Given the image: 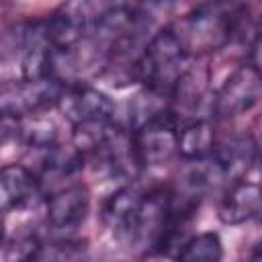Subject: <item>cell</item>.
Returning a JSON list of instances; mask_svg holds the SVG:
<instances>
[{
	"label": "cell",
	"instance_id": "cell-4",
	"mask_svg": "<svg viewBox=\"0 0 262 262\" xmlns=\"http://www.w3.org/2000/svg\"><path fill=\"white\" fill-rule=\"evenodd\" d=\"M129 133L139 168H156L168 164L176 156L178 117L170 108Z\"/></svg>",
	"mask_w": 262,
	"mask_h": 262
},
{
	"label": "cell",
	"instance_id": "cell-13",
	"mask_svg": "<svg viewBox=\"0 0 262 262\" xmlns=\"http://www.w3.org/2000/svg\"><path fill=\"white\" fill-rule=\"evenodd\" d=\"M141 199H143V190H139L135 184H125L104 201L100 217L104 225L113 229L117 239H123V235L127 233Z\"/></svg>",
	"mask_w": 262,
	"mask_h": 262
},
{
	"label": "cell",
	"instance_id": "cell-3",
	"mask_svg": "<svg viewBox=\"0 0 262 262\" xmlns=\"http://www.w3.org/2000/svg\"><path fill=\"white\" fill-rule=\"evenodd\" d=\"M66 82L57 78L14 80L0 84V117L23 121L55 106Z\"/></svg>",
	"mask_w": 262,
	"mask_h": 262
},
{
	"label": "cell",
	"instance_id": "cell-16",
	"mask_svg": "<svg viewBox=\"0 0 262 262\" xmlns=\"http://www.w3.org/2000/svg\"><path fill=\"white\" fill-rule=\"evenodd\" d=\"M248 262H262V250H260V244H256V248L252 250V256Z\"/></svg>",
	"mask_w": 262,
	"mask_h": 262
},
{
	"label": "cell",
	"instance_id": "cell-8",
	"mask_svg": "<svg viewBox=\"0 0 262 262\" xmlns=\"http://www.w3.org/2000/svg\"><path fill=\"white\" fill-rule=\"evenodd\" d=\"M90 211V192L84 184H68L53 190L45 201V223L53 231L78 229Z\"/></svg>",
	"mask_w": 262,
	"mask_h": 262
},
{
	"label": "cell",
	"instance_id": "cell-15",
	"mask_svg": "<svg viewBox=\"0 0 262 262\" xmlns=\"http://www.w3.org/2000/svg\"><path fill=\"white\" fill-rule=\"evenodd\" d=\"M88 246L84 239L57 237L47 244H39L31 262H84Z\"/></svg>",
	"mask_w": 262,
	"mask_h": 262
},
{
	"label": "cell",
	"instance_id": "cell-6",
	"mask_svg": "<svg viewBox=\"0 0 262 262\" xmlns=\"http://www.w3.org/2000/svg\"><path fill=\"white\" fill-rule=\"evenodd\" d=\"M172 196L174 192L166 186H158V188L143 192L137 213L121 242L131 248H149L154 252L156 244L160 242L166 229L170 207H172Z\"/></svg>",
	"mask_w": 262,
	"mask_h": 262
},
{
	"label": "cell",
	"instance_id": "cell-12",
	"mask_svg": "<svg viewBox=\"0 0 262 262\" xmlns=\"http://www.w3.org/2000/svg\"><path fill=\"white\" fill-rule=\"evenodd\" d=\"M215 129L209 119L194 117L178 127V141H176V156L186 162H201L211 158L215 149Z\"/></svg>",
	"mask_w": 262,
	"mask_h": 262
},
{
	"label": "cell",
	"instance_id": "cell-7",
	"mask_svg": "<svg viewBox=\"0 0 262 262\" xmlns=\"http://www.w3.org/2000/svg\"><path fill=\"white\" fill-rule=\"evenodd\" d=\"M262 94L260 68L252 63L237 66L221 84V88L213 96V113L219 119H233L250 113Z\"/></svg>",
	"mask_w": 262,
	"mask_h": 262
},
{
	"label": "cell",
	"instance_id": "cell-17",
	"mask_svg": "<svg viewBox=\"0 0 262 262\" xmlns=\"http://www.w3.org/2000/svg\"><path fill=\"white\" fill-rule=\"evenodd\" d=\"M4 242V219H2V213H0V246Z\"/></svg>",
	"mask_w": 262,
	"mask_h": 262
},
{
	"label": "cell",
	"instance_id": "cell-10",
	"mask_svg": "<svg viewBox=\"0 0 262 262\" xmlns=\"http://www.w3.org/2000/svg\"><path fill=\"white\" fill-rule=\"evenodd\" d=\"M41 194L39 176L23 166V164H8L0 168V213L18 211L29 207Z\"/></svg>",
	"mask_w": 262,
	"mask_h": 262
},
{
	"label": "cell",
	"instance_id": "cell-14",
	"mask_svg": "<svg viewBox=\"0 0 262 262\" xmlns=\"http://www.w3.org/2000/svg\"><path fill=\"white\" fill-rule=\"evenodd\" d=\"M223 242L215 231L196 233L178 248L176 262H221L223 260Z\"/></svg>",
	"mask_w": 262,
	"mask_h": 262
},
{
	"label": "cell",
	"instance_id": "cell-2",
	"mask_svg": "<svg viewBox=\"0 0 262 262\" xmlns=\"http://www.w3.org/2000/svg\"><path fill=\"white\" fill-rule=\"evenodd\" d=\"M231 8L227 4H201L174 27L186 53L215 51L231 43Z\"/></svg>",
	"mask_w": 262,
	"mask_h": 262
},
{
	"label": "cell",
	"instance_id": "cell-9",
	"mask_svg": "<svg viewBox=\"0 0 262 262\" xmlns=\"http://www.w3.org/2000/svg\"><path fill=\"white\" fill-rule=\"evenodd\" d=\"M211 158L221 170L223 178H248V172L258 164V141L250 133L227 137L215 143Z\"/></svg>",
	"mask_w": 262,
	"mask_h": 262
},
{
	"label": "cell",
	"instance_id": "cell-1",
	"mask_svg": "<svg viewBox=\"0 0 262 262\" xmlns=\"http://www.w3.org/2000/svg\"><path fill=\"white\" fill-rule=\"evenodd\" d=\"M188 53L176 35L174 27H164L154 33L143 45L133 63V80L147 90L170 96L178 80L188 72Z\"/></svg>",
	"mask_w": 262,
	"mask_h": 262
},
{
	"label": "cell",
	"instance_id": "cell-11",
	"mask_svg": "<svg viewBox=\"0 0 262 262\" xmlns=\"http://www.w3.org/2000/svg\"><path fill=\"white\" fill-rule=\"evenodd\" d=\"M260 184L250 178L231 180L221 196L217 217L225 225H242L252 221L260 213Z\"/></svg>",
	"mask_w": 262,
	"mask_h": 262
},
{
	"label": "cell",
	"instance_id": "cell-5",
	"mask_svg": "<svg viewBox=\"0 0 262 262\" xmlns=\"http://www.w3.org/2000/svg\"><path fill=\"white\" fill-rule=\"evenodd\" d=\"M55 108L72 125V129L111 123L115 117L113 98L106 92L80 82H70L63 86Z\"/></svg>",
	"mask_w": 262,
	"mask_h": 262
}]
</instances>
